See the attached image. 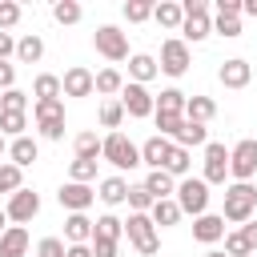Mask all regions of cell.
<instances>
[{"label":"cell","instance_id":"681fc988","mask_svg":"<svg viewBox=\"0 0 257 257\" xmlns=\"http://www.w3.org/2000/svg\"><path fill=\"white\" fill-rule=\"evenodd\" d=\"M241 12V0H217V16H237Z\"/></svg>","mask_w":257,"mask_h":257},{"label":"cell","instance_id":"30bf717a","mask_svg":"<svg viewBox=\"0 0 257 257\" xmlns=\"http://www.w3.org/2000/svg\"><path fill=\"white\" fill-rule=\"evenodd\" d=\"M225 173H229V153H225V145L209 141L205 145V185H221Z\"/></svg>","mask_w":257,"mask_h":257},{"label":"cell","instance_id":"e0dca14e","mask_svg":"<svg viewBox=\"0 0 257 257\" xmlns=\"http://www.w3.org/2000/svg\"><path fill=\"white\" fill-rule=\"evenodd\" d=\"M169 141L165 137H149L145 145H141V165H153V169H165V157H169Z\"/></svg>","mask_w":257,"mask_h":257},{"label":"cell","instance_id":"e575fe53","mask_svg":"<svg viewBox=\"0 0 257 257\" xmlns=\"http://www.w3.org/2000/svg\"><path fill=\"white\" fill-rule=\"evenodd\" d=\"M120 88H124V80H120V72H116V68L96 72V92H120Z\"/></svg>","mask_w":257,"mask_h":257},{"label":"cell","instance_id":"4fadbf2b","mask_svg":"<svg viewBox=\"0 0 257 257\" xmlns=\"http://www.w3.org/2000/svg\"><path fill=\"white\" fill-rule=\"evenodd\" d=\"M60 88H64V96H88L92 88H96V76L88 72V68H68L64 72V80H60Z\"/></svg>","mask_w":257,"mask_h":257},{"label":"cell","instance_id":"4dcf8cb0","mask_svg":"<svg viewBox=\"0 0 257 257\" xmlns=\"http://www.w3.org/2000/svg\"><path fill=\"white\" fill-rule=\"evenodd\" d=\"M16 56H20V60H28V64H36V60L44 56V44H40V36H24V40L16 44Z\"/></svg>","mask_w":257,"mask_h":257},{"label":"cell","instance_id":"8d00e7d4","mask_svg":"<svg viewBox=\"0 0 257 257\" xmlns=\"http://www.w3.org/2000/svg\"><path fill=\"white\" fill-rule=\"evenodd\" d=\"M120 120H124V104H116V100L100 104V124H104V128H116Z\"/></svg>","mask_w":257,"mask_h":257},{"label":"cell","instance_id":"8fae6325","mask_svg":"<svg viewBox=\"0 0 257 257\" xmlns=\"http://www.w3.org/2000/svg\"><path fill=\"white\" fill-rule=\"evenodd\" d=\"M161 68H165L169 76H181V72L189 68V44H185V40H165V44H161Z\"/></svg>","mask_w":257,"mask_h":257},{"label":"cell","instance_id":"52a82bcc","mask_svg":"<svg viewBox=\"0 0 257 257\" xmlns=\"http://www.w3.org/2000/svg\"><path fill=\"white\" fill-rule=\"evenodd\" d=\"M92 44H96V52H100V56H108V60H124V56H128V40H124V32H120V28H112V24L96 28Z\"/></svg>","mask_w":257,"mask_h":257},{"label":"cell","instance_id":"f907efd6","mask_svg":"<svg viewBox=\"0 0 257 257\" xmlns=\"http://www.w3.org/2000/svg\"><path fill=\"white\" fill-rule=\"evenodd\" d=\"M12 80H16V68H12V64H4V60H0V88H4V92H8V88H12Z\"/></svg>","mask_w":257,"mask_h":257},{"label":"cell","instance_id":"ac0fdd59","mask_svg":"<svg viewBox=\"0 0 257 257\" xmlns=\"http://www.w3.org/2000/svg\"><path fill=\"white\" fill-rule=\"evenodd\" d=\"M92 229H96V221H88L84 213H72V217L64 221V237H68L72 245H84V241L92 237Z\"/></svg>","mask_w":257,"mask_h":257},{"label":"cell","instance_id":"7402d4cb","mask_svg":"<svg viewBox=\"0 0 257 257\" xmlns=\"http://www.w3.org/2000/svg\"><path fill=\"white\" fill-rule=\"evenodd\" d=\"M173 141H177L181 149H189V145H205V141H209V133H205V124H197V120H185V124H181V133H177Z\"/></svg>","mask_w":257,"mask_h":257},{"label":"cell","instance_id":"cb8c5ba5","mask_svg":"<svg viewBox=\"0 0 257 257\" xmlns=\"http://www.w3.org/2000/svg\"><path fill=\"white\" fill-rule=\"evenodd\" d=\"M145 189H149L157 201H169V193H173V177H169L165 169H153V173H149V181H145Z\"/></svg>","mask_w":257,"mask_h":257},{"label":"cell","instance_id":"7a4b0ae2","mask_svg":"<svg viewBox=\"0 0 257 257\" xmlns=\"http://www.w3.org/2000/svg\"><path fill=\"white\" fill-rule=\"evenodd\" d=\"M253 209H257V189L245 185V181H237L225 193V221H249Z\"/></svg>","mask_w":257,"mask_h":257},{"label":"cell","instance_id":"6da1fadb","mask_svg":"<svg viewBox=\"0 0 257 257\" xmlns=\"http://www.w3.org/2000/svg\"><path fill=\"white\" fill-rule=\"evenodd\" d=\"M100 157H104L108 165H116V169H137V165H141V149H137L124 133H108L104 145H100Z\"/></svg>","mask_w":257,"mask_h":257},{"label":"cell","instance_id":"484cf974","mask_svg":"<svg viewBox=\"0 0 257 257\" xmlns=\"http://www.w3.org/2000/svg\"><path fill=\"white\" fill-rule=\"evenodd\" d=\"M128 72L137 76V84H145V80H153V76H157V60H153V56H145V52H137V56L128 60Z\"/></svg>","mask_w":257,"mask_h":257},{"label":"cell","instance_id":"c3c4849f","mask_svg":"<svg viewBox=\"0 0 257 257\" xmlns=\"http://www.w3.org/2000/svg\"><path fill=\"white\" fill-rule=\"evenodd\" d=\"M92 257H116V241H104V237H92Z\"/></svg>","mask_w":257,"mask_h":257},{"label":"cell","instance_id":"ab89813d","mask_svg":"<svg viewBox=\"0 0 257 257\" xmlns=\"http://www.w3.org/2000/svg\"><path fill=\"white\" fill-rule=\"evenodd\" d=\"M153 8H157V4H149V0H133V4H124V16H128L133 24H141V20L153 16Z\"/></svg>","mask_w":257,"mask_h":257},{"label":"cell","instance_id":"7c38bea8","mask_svg":"<svg viewBox=\"0 0 257 257\" xmlns=\"http://www.w3.org/2000/svg\"><path fill=\"white\" fill-rule=\"evenodd\" d=\"M4 213H8V221H20V225H24V221H32V217L40 213V197L28 193V189H20V193H12V201H8Z\"/></svg>","mask_w":257,"mask_h":257},{"label":"cell","instance_id":"3957f363","mask_svg":"<svg viewBox=\"0 0 257 257\" xmlns=\"http://www.w3.org/2000/svg\"><path fill=\"white\" fill-rule=\"evenodd\" d=\"M124 233H128V241L137 245V253H141V257H153V253L161 249L157 229H153V217H145V213H133V217L124 221Z\"/></svg>","mask_w":257,"mask_h":257},{"label":"cell","instance_id":"b9f144b4","mask_svg":"<svg viewBox=\"0 0 257 257\" xmlns=\"http://www.w3.org/2000/svg\"><path fill=\"white\" fill-rule=\"evenodd\" d=\"M225 253H229V257H249L253 249H249L245 233H229V237H225Z\"/></svg>","mask_w":257,"mask_h":257},{"label":"cell","instance_id":"ba28073f","mask_svg":"<svg viewBox=\"0 0 257 257\" xmlns=\"http://www.w3.org/2000/svg\"><path fill=\"white\" fill-rule=\"evenodd\" d=\"M229 173L249 185V177L257 173V141H241V145L229 153Z\"/></svg>","mask_w":257,"mask_h":257},{"label":"cell","instance_id":"60d3db41","mask_svg":"<svg viewBox=\"0 0 257 257\" xmlns=\"http://www.w3.org/2000/svg\"><path fill=\"white\" fill-rule=\"evenodd\" d=\"M0 104H4V112H24V108H28V96H24L20 88H8V92L0 96Z\"/></svg>","mask_w":257,"mask_h":257},{"label":"cell","instance_id":"836d02e7","mask_svg":"<svg viewBox=\"0 0 257 257\" xmlns=\"http://www.w3.org/2000/svg\"><path fill=\"white\" fill-rule=\"evenodd\" d=\"M128 205H133L137 213H145V209L153 213V205H157V197H153V193H149L145 185H133V189H128Z\"/></svg>","mask_w":257,"mask_h":257},{"label":"cell","instance_id":"11a10c76","mask_svg":"<svg viewBox=\"0 0 257 257\" xmlns=\"http://www.w3.org/2000/svg\"><path fill=\"white\" fill-rule=\"evenodd\" d=\"M241 12H249V16H257V0H245V4H241Z\"/></svg>","mask_w":257,"mask_h":257},{"label":"cell","instance_id":"8992f818","mask_svg":"<svg viewBox=\"0 0 257 257\" xmlns=\"http://www.w3.org/2000/svg\"><path fill=\"white\" fill-rule=\"evenodd\" d=\"M36 120H40V133L48 141H60L64 137V104L60 100H36Z\"/></svg>","mask_w":257,"mask_h":257},{"label":"cell","instance_id":"d4e9b609","mask_svg":"<svg viewBox=\"0 0 257 257\" xmlns=\"http://www.w3.org/2000/svg\"><path fill=\"white\" fill-rule=\"evenodd\" d=\"M100 201H104V205H120V201H128V185H124L120 177L100 181Z\"/></svg>","mask_w":257,"mask_h":257},{"label":"cell","instance_id":"2e32d148","mask_svg":"<svg viewBox=\"0 0 257 257\" xmlns=\"http://www.w3.org/2000/svg\"><path fill=\"white\" fill-rule=\"evenodd\" d=\"M193 237H197V241H205V245L221 241V237H225V217H213V213L197 217V225H193Z\"/></svg>","mask_w":257,"mask_h":257},{"label":"cell","instance_id":"f1b7e54d","mask_svg":"<svg viewBox=\"0 0 257 257\" xmlns=\"http://www.w3.org/2000/svg\"><path fill=\"white\" fill-rule=\"evenodd\" d=\"M181 221V205L177 201H157L153 205V225H177Z\"/></svg>","mask_w":257,"mask_h":257},{"label":"cell","instance_id":"db71d44e","mask_svg":"<svg viewBox=\"0 0 257 257\" xmlns=\"http://www.w3.org/2000/svg\"><path fill=\"white\" fill-rule=\"evenodd\" d=\"M12 48H16V44H12V36H8V32H0V60H4Z\"/></svg>","mask_w":257,"mask_h":257},{"label":"cell","instance_id":"9f6ffc18","mask_svg":"<svg viewBox=\"0 0 257 257\" xmlns=\"http://www.w3.org/2000/svg\"><path fill=\"white\" fill-rule=\"evenodd\" d=\"M4 221H8V213H4V209H0V233H4Z\"/></svg>","mask_w":257,"mask_h":257},{"label":"cell","instance_id":"816d5d0a","mask_svg":"<svg viewBox=\"0 0 257 257\" xmlns=\"http://www.w3.org/2000/svg\"><path fill=\"white\" fill-rule=\"evenodd\" d=\"M241 233H245V241H249V249H253V253H257V221H253V225H245V229H241Z\"/></svg>","mask_w":257,"mask_h":257},{"label":"cell","instance_id":"f5cc1de1","mask_svg":"<svg viewBox=\"0 0 257 257\" xmlns=\"http://www.w3.org/2000/svg\"><path fill=\"white\" fill-rule=\"evenodd\" d=\"M68 257H92V245H68Z\"/></svg>","mask_w":257,"mask_h":257},{"label":"cell","instance_id":"4316f807","mask_svg":"<svg viewBox=\"0 0 257 257\" xmlns=\"http://www.w3.org/2000/svg\"><path fill=\"white\" fill-rule=\"evenodd\" d=\"M165 173H169V177H185V173H189V149L173 145L169 157H165Z\"/></svg>","mask_w":257,"mask_h":257},{"label":"cell","instance_id":"d590c367","mask_svg":"<svg viewBox=\"0 0 257 257\" xmlns=\"http://www.w3.org/2000/svg\"><path fill=\"white\" fill-rule=\"evenodd\" d=\"M52 16H56L60 24H76V20H80V4H76V0H60V4L52 8Z\"/></svg>","mask_w":257,"mask_h":257},{"label":"cell","instance_id":"ffe728a7","mask_svg":"<svg viewBox=\"0 0 257 257\" xmlns=\"http://www.w3.org/2000/svg\"><path fill=\"white\" fill-rule=\"evenodd\" d=\"M185 92H177V88H165L161 96H157V112H165V116H181L185 112Z\"/></svg>","mask_w":257,"mask_h":257},{"label":"cell","instance_id":"f546056e","mask_svg":"<svg viewBox=\"0 0 257 257\" xmlns=\"http://www.w3.org/2000/svg\"><path fill=\"white\" fill-rule=\"evenodd\" d=\"M120 233H124V221H116L112 213H108V217H100V221H96V229H92V237H104V241H120Z\"/></svg>","mask_w":257,"mask_h":257},{"label":"cell","instance_id":"1f68e13d","mask_svg":"<svg viewBox=\"0 0 257 257\" xmlns=\"http://www.w3.org/2000/svg\"><path fill=\"white\" fill-rule=\"evenodd\" d=\"M60 92H64V88H60L56 76H48V72L36 76V100H60Z\"/></svg>","mask_w":257,"mask_h":257},{"label":"cell","instance_id":"7bdbcfd3","mask_svg":"<svg viewBox=\"0 0 257 257\" xmlns=\"http://www.w3.org/2000/svg\"><path fill=\"white\" fill-rule=\"evenodd\" d=\"M36 257H68V249H64V241H60V237H44V241H40V249H36Z\"/></svg>","mask_w":257,"mask_h":257},{"label":"cell","instance_id":"f6af8a7d","mask_svg":"<svg viewBox=\"0 0 257 257\" xmlns=\"http://www.w3.org/2000/svg\"><path fill=\"white\" fill-rule=\"evenodd\" d=\"M20 128H24V112H0V133L20 137Z\"/></svg>","mask_w":257,"mask_h":257},{"label":"cell","instance_id":"ee69618b","mask_svg":"<svg viewBox=\"0 0 257 257\" xmlns=\"http://www.w3.org/2000/svg\"><path fill=\"white\" fill-rule=\"evenodd\" d=\"M181 124H185L181 116H165V112H157V128H161V137H165V141H169V137H177V133H181Z\"/></svg>","mask_w":257,"mask_h":257},{"label":"cell","instance_id":"9c48e42d","mask_svg":"<svg viewBox=\"0 0 257 257\" xmlns=\"http://www.w3.org/2000/svg\"><path fill=\"white\" fill-rule=\"evenodd\" d=\"M120 104H124L128 116H153V112H157V100L149 96L145 84H124V88H120Z\"/></svg>","mask_w":257,"mask_h":257},{"label":"cell","instance_id":"603a6c76","mask_svg":"<svg viewBox=\"0 0 257 257\" xmlns=\"http://www.w3.org/2000/svg\"><path fill=\"white\" fill-rule=\"evenodd\" d=\"M32 161H36V141H32V137H16V141H12V165L24 169V165H32Z\"/></svg>","mask_w":257,"mask_h":257},{"label":"cell","instance_id":"5b68a950","mask_svg":"<svg viewBox=\"0 0 257 257\" xmlns=\"http://www.w3.org/2000/svg\"><path fill=\"white\" fill-rule=\"evenodd\" d=\"M185 8V40H205L209 32H213V24H209V4L205 0H185L181 4Z\"/></svg>","mask_w":257,"mask_h":257},{"label":"cell","instance_id":"680465c9","mask_svg":"<svg viewBox=\"0 0 257 257\" xmlns=\"http://www.w3.org/2000/svg\"><path fill=\"white\" fill-rule=\"evenodd\" d=\"M0 153H4V133H0Z\"/></svg>","mask_w":257,"mask_h":257},{"label":"cell","instance_id":"f35d334b","mask_svg":"<svg viewBox=\"0 0 257 257\" xmlns=\"http://www.w3.org/2000/svg\"><path fill=\"white\" fill-rule=\"evenodd\" d=\"M0 193H20V169L16 165H0Z\"/></svg>","mask_w":257,"mask_h":257},{"label":"cell","instance_id":"6f0895ef","mask_svg":"<svg viewBox=\"0 0 257 257\" xmlns=\"http://www.w3.org/2000/svg\"><path fill=\"white\" fill-rule=\"evenodd\" d=\"M205 257H229V253H205Z\"/></svg>","mask_w":257,"mask_h":257},{"label":"cell","instance_id":"277c9868","mask_svg":"<svg viewBox=\"0 0 257 257\" xmlns=\"http://www.w3.org/2000/svg\"><path fill=\"white\" fill-rule=\"evenodd\" d=\"M177 205H181V213H197V217H205L209 185H205V181H197V177H185V181L177 185Z\"/></svg>","mask_w":257,"mask_h":257},{"label":"cell","instance_id":"d6a6232c","mask_svg":"<svg viewBox=\"0 0 257 257\" xmlns=\"http://www.w3.org/2000/svg\"><path fill=\"white\" fill-rule=\"evenodd\" d=\"M100 145H104V141H96V133H80V137H76V157H84V161H96Z\"/></svg>","mask_w":257,"mask_h":257},{"label":"cell","instance_id":"83f0119b","mask_svg":"<svg viewBox=\"0 0 257 257\" xmlns=\"http://www.w3.org/2000/svg\"><path fill=\"white\" fill-rule=\"evenodd\" d=\"M153 16H157L165 28H181V24H185V8H181V4H157Z\"/></svg>","mask_w":257,"mask_h":257},{"label":"cell","instance_id":"7dc6e473","mask_svg":"<svg viewBox=\"0 0 257 257\" xmlns=\"http://www.w3.org/2000/svg\"><path fill=\"white\" fill-rule=\"evenodd\" d=\"M217 32L221 36H241V20L237 16H217Z\"/></svg>","mask_w":257,"mask_h":257},{"label":"cell","instance_id":"44dd1931","mask_svg":"<svg viewBox=\"0 0 257 257\" xmlns=\"http://www.w3.org/2000/svg\"><path fill=\"white\" fill-rule=\"evenodd\" d=\"M213 112H217V104H213L209 96H189V100H185V116L197 120V124H205Z\"/></svg>","mask_w":257,"mask_h":257},{"label":"cell","instance_id":"74e56055","mask_svg":"<svg viewBox=\"0 0 257 257\" xmlns=\"http://www.w3.org/2000/svg\"><path fill=\"white\" fill-rule=\"evenodd\" d=\"M92 177H96V161H84V157H76V161H72V181H76V185H88Z\"/></svg>","mask_w":257,"mask_h":257},{"label":"cell","instance_id":"bcb514c9","mask_svg":"<svg viewBox=\"0 0 257 257\" xmlns=\"http://www.w3.org/2000/svg\"><path fill=\"white\" fill-rule=\"evenodd\" d=\"M20 20V4H12V0H0V32L4 28H12Z\"/></svg>","mask_w":257,"mask_h":257},{"label":"cell","instance_id":"9a60e30c","mask_svg":"<svg viewBox=\"0 0 257 257\" xmlns=\"http://www.w3.org/2000/svg\"><path fill=\"white\" fill-rule=\"evenodd\" d=\"M28 253V229L24 225H12L0 233V257H24Z\"/></svg>","mask_w":257,"mask_h":257},{"label":"cell","instance_id":"d6986e66","mask_svg":"<svg viewBox=\"0 0 257 257\" xmlns=\"http://www.w3.org/2000/svg\"><path fill=\"white\" fill-rule=\"evenodd\" d=\"M221 84L225 88H245L249 84V64L245 60H225L221 64Z\"/></svg>","mask_w":257,"mask_h":257},{"label":"cell","instance_id":"5bb4252c","mask_svg":"<svg viewBox=\"0 0 257 257\" xmlns=\"http://www.w3.org/2000/svg\"><path fill=\"white\" fill-rule=\"evenodd\" d=\"M56 197H60V205H64V209H72V213H84V209L92 205V197H96V193H92L88 185H76V181H68V185H64Z\"/></svg>","mask_w":257,"mask_h":257}]
</instances>
